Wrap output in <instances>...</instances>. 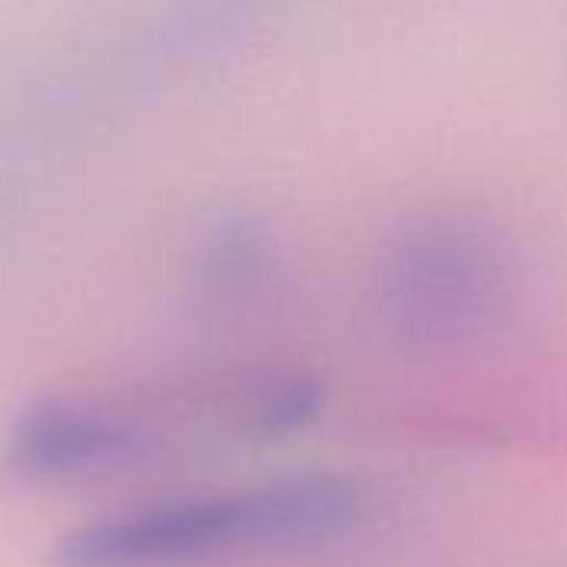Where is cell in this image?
I'll list each match as a JSON object with an SVG mask.
<instances>
[{
  "label": "cell",
  "instance_id": "obj_1",
  "mask_svg": "<svg viewBox=\"0 0 567 567\" xmlns=\"http://www.w3.org/2000/svg\"><path fill=\"white\" fill-rule=\"evenodd\" d=\"M365 498L342 482H292L100 518L70 532L56 567H183L256 548L312 545L362 522Z\"/></svg>",
  "mask_w": 567,
  "mask_h": 567
},
{
  "label": "cell",
  "instance_id": "obj_3",
  "mask_svg": "<svg viewBox=\"0 0 567 567\" xmlns=\"http://www.w3.org/2000/svg\"><path fill=\"white\" fill-rule=\"evenodd\" d=\"M495 252L468 236H422L392 262V289L399 316L412 326H449L468 319L498 292Z\"/></svg>",
  "mask_w": 567,
  "mask_h": 567
},
{
  "label": "cell",
  "instance_id": "obj_2",
  "mask_svg": "<svg viewBox=\"0 0 567 567\" xmlns=\"http://www.w3.org/2000/svg\"><path fill=\"white\" fill-rule=\"evenodd\" d=\"M153 435V419L140 412L106 402L47 399L17 419L7 462L20 478L33 482L86 478L140 458Z\"/></svg>",
  "mask_w": 567,
  "mask_h": 567
}]
</instances>
